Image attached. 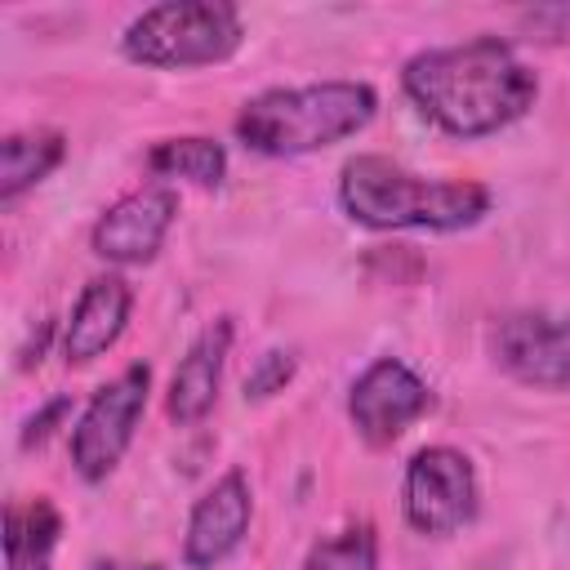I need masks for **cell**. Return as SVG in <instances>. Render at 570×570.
<instances>
[{
	"instance_id": "cell-17",
	"label": "cell",
	"mask_w": 570,
	"mask_h": 570,
	"mask_svg": "<svg viewBox=\"0 0 570 570\" xmlns=\"http://www.w3.org/2000/svg\"><path fill=\"white\" fill-rule=\"evenodd\" d=\"M289 379H294V352L272 347V352H263L258 365L245 374V396L263 401V396H272V392H285Z\"/></svg>"
},
{
	"instance_id": "cell-3",
	"label": "cell",
	"mask_w": 570,
	"mask_h": 570,
	"mask_svg": "<svg viewBox=\"0 0 570 570\" xmlns=\"http://www.w3.org/2000/svg\"><path fill=\"white\" fill-rule=\"evenodd\" d=\"M374 111L379 94L365 80L263 89L236 111V138L258 156H307L361 134Z\"/></svg>"
},
{
	"instance_id": "cell-18",
	"label": "cell",
	"mask_w": 570,
	"mask_h": 570,
	"mask_svg": "<svg viewBox=\"0 0 570 570\" xmlns=\"http://www.w3.org/2000/svg\"><path fill=\"white\" fill-rule=\"evenodd\" d=\"M67 410H71V401L67 396H53V401H45L27 423H22V436H18V445L22 450H31V445H45L53 432H58V423L67 419Z\"/></svg>"
},
{
	"instance_id": "cell-7",
	"label": "cell",
	"mask_w": 570,
	"mask_h": 570,
	"mask_svg": "<svg viewBox=\"0 0 570 570\" xmlns=\"http://www.w3.org/2000/svg\"><path fill=\"white\" fill-rule=\"evenodd\" d=\"M428 410H432V387L396 356L370 361L347 387V419H352L356 436L374 450L392 445Z\"/></svg>"
},
{
	"instance_id": "cell-16",
	"label": "cell",
	"mask_w": 570,
	"mask_h": 570,
	"mask_svg": "<svg viewBox=\"0 0 570 570\" xmlns=\"http://www.w3.org/2000/svg\"><path fill=\"white\" fill-rule=\"evenodd\" d=\"M303 570H379V534L370 521H356L330 539H316Z\"/></svg>"
},
{
	"instance_id": "cell-19",
	"label": "cell",
	"mask_w": 570,
	"mask_h": 570,
	"mask_svg": "<svg viewBox=\"0 0 570 570\" xmlns=\"http://www.w3.org/2000/svg\"><path fill=\"white\" fill-rule=\"evenodd\" d=\"M85 570H165L156 561H120V557H102V561H89Z\"/></svg>"
},
{
	"instance_id": "cell-9",
	"label": "cell",
	"mask_w": 570,
	"mask_h": 570,
	"mask_svg": "<svg viewBox=\"0 0 570 570\" xmlns=\"http://www.w3.org/2000/svg\"><path fill=\"white\" fill-rule=\"evenodd\" d=\"M174 218H178V191L174 187H142V191L120 196L111 209H102V218L89 232V245L102 263L138 267V263L156 258Z\"/></svg>"
},
{
	"instance_id": "cell-2",
	"label": "cell",
	"mask_w": 570,
	"mask_h": 570,
	"mask_svg": "<svg viewBox=\"0 0 570 570\" xmlns=\"http://www.w3.org/2000/svg\"><path fill=\"white\" fill-rule=\"evenodd\" d=\"M338 205L374 232H463L490 214V187L468 178H423L387 156H352L338 174Z\"/></svg>"
},
{
	"instance_id": "cell-5",
	"label": "cell",
	"mask_w": 570,
	"mask_h": 570,
	"mask_svg": "<svg viewBox=\"0 0 570 570\" xmlns=\"http://www.w3.org/2000/svg\"><path fill=\"white\" fill-rule=\"evenodd\" d=\"M147 392H151V365L134 361L89 396V405L71 428V468L80 481L98 485L116 472L147 410Z\"/></svg>"
},
{
	"instance_id": "cell-14",
	"label": "cell",
	"mask_w": 570,
	"mask_h": 570,
	"mask_svg": "<svg viewBox=\"0 0 570 570\" xmlns=\"http://www.w3.org/2000/svg\"><path fill=\"white\" fill-rule=\"evenodd\" d=\"M67 156V138L58 129H18L0 142V205H13L22 191L45 183Z\"/></svg>"
},
{
	"instance_id": "cell-6",
	"label": "cell",
	"mask_w": 570,
	"mask_h": 570,
	"mask_svg": "<svg viewBox=\"0 0 570 570\" xmlns=\"http://www.w3.org/2000/svg\"><path fill=\"white\" fill-rule=\"evenodd\" d=\"M405 521L410 530L428 539L459 534L476 517V472L472 459L454 445H423L405 463V485H401Z\"/></svg>"
},
{
	"instance_id": "cell-10",
	"label": "cell",
	"mask_w": 570,
	"mask_h": 570,
	"mask_svg": "<svg viewBox=\"0 0 570 570\" xmlns=\"http://www.w3.org/2000/svg\"><path fill=\"white\" fill-rule=\"evenodd\" d=\"M249 517H254V494H249V476L240 468L223 472L196 503H191V517H187V534H183V561L191 570H214L223 566L245 530H249Z\"/></svg>"
},
{
	"instance_id": "cell-12",
	"label": "cell",
	"mask_w": 570,
	"mask_h": 570,
	"mask_svg": "<svg viewBox=\"0 0 570 570\" xmlns=\"http://www.w3.org/2000/svg\"><path fill=\"white\" fill-rule=\"evenodd\" d=\"M232 334H236L232 316H218L191 338V347L178 361V370L169 379V392H165V414L174 423L187 428V423H200L214 410L218 383H223V365H227V352H232Z\"/></svg>"
},
{
	"instance_id": "cell-8",
	"label": "cell",
	"mask_w": 570,
	"mask_h": 570,
	"mask_svg": "<svg viewBox=\"0 0 570 570\" xmlns=\"http://www.w3.org/2000/svg\"><path fill=\"white\" fill-rule=\"evenodd\" d=\"M490 356L525 387L570 392V316L508 312L490 330Z\"/></svg>"
},
{
	"instance_id": "cell-13",
	"label": "cell",
	"mask_w": 570,
	"mask_h": 570,
	"mask_svg": "<svg viewBox=\"0 0 570 570\" xmlns=\"http://www.w3.org/2000/svg\"><path fill=\"white\" fill-rule=\"evenodd\" d=\"M62 534V512L36 494L4 508V566L9 570H53V548Z\"/></svg>"
},
{
	"instance_id": "cell-11",
	"label": "cell",
	"mask_w": 570,
	"mask_h": 570,
	"mask_svg": "<svg viewBox=\"0 0 570 570\" xmlns=\"http://www.w3.org/2000/svg\"><path fill=\"white\" fill-rule=\"evenodd\" d=\"M129 312H134V289H129V281L116 276V272L94 276V281L80 289V298H76V307H71V316H67V325H62V356H67V365H89V361H98V356L125 334Z\"/></svg>"
},
{
	"instance_id": "cell-15",
	"label": "cell",
	"mask_w": 570,
	"mask_h": 570,
	"mask_svg": "<svg viewBox=\"0 0 570 570\" xmlns=\"http://www.w3.org/2000/svg\"><path fill=\"white\" fill-rule=\"evenodd\" d=\"M147 169L156 178H183L196 187H218L227 178V151L223 142L205 138V134H183V138H165L151 147Z\"/></svg>"
},
{
	"instance_id": "cell-4",
	"label": "cell",
	"mask_w": 570,
	"mask_h": 570,
	"mask_svg": "<svg viewBox=\"0 0 570 570\" xmlns=\"http://www.w3.org/2000/svg\"><path fill=\"white\" fill-rule=\"evenodd\" d=\"M245 40V22L236 4L223 0H169L142 9L120 31V53L138 67L187 71L227 62Z\"/></svg>"
},
{
	"instance_id": "cell-1",
	"label": "cell",
	"mask_w": 570,
	"mask_h": 570,
	"mask_svg": "<svg viewBox=\"0 0 570 570\" xmlns=\"http://www.w3.org/2000/svg\"><path fill=\"white\" fill-rule=\"evenodd\" d=\"M405 98L450 138H490L539 98V76L499 36L419 49L401 67Z\"/></svg>"
}]
</instances>
